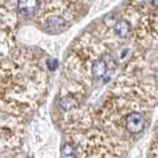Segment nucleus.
Returning <instances> with one entry per match:
<instances>
[{"label":"nucleus","instance_id":"f257e3e1","mask_svg":"<svg viewBox=\"0 0 158 158\" xmlns=\"http://www.w3.org/2000/svg\"><path fill=\"white\" fill-rule=\"evenodd\" d=\"M145 127V118L139 112H132L126 118V128L131 133H139Z\"/></svg>","mask_w":158,"mask_h":158},{"label":"nucleus","instance_id":"f03ea898","mask_svg":"<svg viewBox=\"0 0 158 158\" xmlns=\"http://www.w3.org/2000/svg\"><path fill=\"white\" fill-rule=\"evenodd\" d=\"M18 13L23 17H32L40 5V0H17L16 2Z\"/></svg>","mask_w":158,"mask_h":158},{"label":"nucleus","instance_id":"7ed1b4c3","mask_svg":"<svg viewBox=\"0 0 158 158\" xmlns=\"http://www.w3.org/2000/svg\"><path fill=\"white\" fill-rule=\"evenodd\" d=\"M90 69H92V75L94 79H101L107 73V63L102 58H98L92 62Z\"/></svg>","mask_w":158,"mask_h":158},{"label":"nucleus","instance_id":"20e7f679","mask_svg":"<svg viewBox=\"0 0 158 158\" xmlns=\"http://www.w3.org/2000/svg\"><path fill=\"white\" fill-rule=\"evenodd\" d=\"M113 30L115 32V35L120 37V38H126L130 36V31H131V25L128 24L127 20H118L113 25Z\"/></svg>","mask_w":158,"mask_h":158},{"label":"nucleus","instance_id":"39448f33","mask_svg":"<svg viewBox=\"0 0 158 158\" xmlns=\"http://www.w3.org/2000/svg\"><path fill=\"white\" fill-rule=\"evenodd\" d=\"M76 149L71 144H65L62 148V158H75Z\"/></svg>","mask_w":158,"mask_h":158},{"label":"nucleus","instance_id":"423d86ee","mask_svg":"<svg viewBox=\"0 0 158 158\" xmlns=\"http://www.w3.org/2000/svg\"><path fill=\"white\" fill-rule=\"evenodd\" d=\"M151 4H152L155 7H158V0H151Z\"/></svg>","mask_w":158,"mask_h":158}]
</instances>
